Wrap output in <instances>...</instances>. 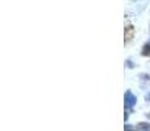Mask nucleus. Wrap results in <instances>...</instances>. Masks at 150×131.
<instances>
[{
  "label": "nucleus",
  "mask_w": 150,
  "mask_h": 131,
  "mask_svg": "<svg viewBox=\"0 0 150 131\" xmlns=\"http://www.w3.org/2000/svg\"><path fill=\"white\" fill-rule=\"evenodd\" d=\"M137 102V97L133 95L132 90L128 89L124 95V104H125V109H133Z\"/></svg>",
  "instance_id": "1"
},
{
  "label": "nucleus",
  "mask_w": 150,
  "mask_h": 131,
  "mask_svg": "<svg viewBox=\"0 0 150 131\" xmlns=\"http://www.w3.org/2000/svg\"><path fill=\"white\" fill-rule=\"evenodd\" d=\"M124 131H137V129H136L134 126H132V125H127V123H125Z\"/></svg>",
  "instance_id": "4"
},
{
  "label": "nucleus",
  "mask_w": 150,
  "mask_h": 131,
  "mask_svg": "<svg viewBox=\"0 0 150 131\" xmlns=\"http://www.w3.org/2000/svg\"><path fill=\"white\" fill-rule=\"evenodd\" d=\"M146 100H148V101H150V92L148 93V96H146Z\"/></svg>",
  "instance_id": "5"
},
{
  "label": "nucleus",
  "mask_w": 150,
  "mask_h": 131,
  "mask_svg": "<svg viewBox=\"0 0 150 131\" xmlns=\"http://www.w3.org/2000/svg\"><path fill=\"white\" fill-rule=\"evenodd\" d=\"M141 54H142V57H150V43H145V45H144Z\"/></svg>",
  "instance_id": "3"
},
{
  "label": "nucleus",
  "mask_w": 150,
  "mask_h": 131,
  "mask_svg": "<svg viewBox=\"0 0 150 131\" xmlns=\"http://www.w3.org/2000/svg\"><path fill=\"white\" fill-rule=\"evenodd\" d=\"M136 129H137V131H150V123H148V122H138Z\"/></svg>",
  "instance_id": "2"
},
{
  "label": "nucleus",
  "mask_w": 150,
  "mask_h": 131,
  "mask_svg": "<svg viewBox=\"0 0 150 131\" xmlns=\"http://www.w3.org/2000/svg\"><path fill=\"white\" fill-rule=\"evenodd\" d=\"M148 117H149V118H150V113H149V114H148Z\"/></svg>",
  "instance_id": "6"
}]
</instances>
